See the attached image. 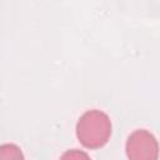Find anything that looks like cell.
Wrapping results in <instances>:
<instances>
[{
	"label": "cell",
	"instance_id": "1",
	"mask_svg": "<svg viewBox=\"0 0 160 160\" xmlns=\"http://www.w3.org/2000/svg\"><path fill=\"white\" fill-rule=\"evenodd\" d=\"M111 135L110 118L101 110H89L81 115L76 124V136L88 149L104 146Z\"/></svg>",
	"mask_w": 160,
	"mask_h": 160
},
{
	"label": "cell",
	"instance_id": "2",
	"mask_svg": "<svg viewBox=\"0 0 160 160\" xmlns=\"http://www.w3.org/2000/svg\"><path fill=\"white\" fill-rule=\"evenodd\" d=\"M126 155L132 160H155L159 155L156 138L145 129L135 130L128 138Z\"/></svg>",
	"mask_w": 160,
	"mask_h": 160
},
{
	"label": "cell",
	"instance_id": "3",
	"mask_svg": "<svg viewBox=\"0 0 160 160\" xmlns=\"http://www.w3.org/2000/svg\"><path fill=\"white\" fill-rule=\"evenodd\" d=\"M0 158L1 159H19V158H22L21 155V151L18 146L12 145V144H6V145H2L0 148Z\"/></svg>",
	"mask_w": 160,
	"mask_h": 160
}]
</instances>
